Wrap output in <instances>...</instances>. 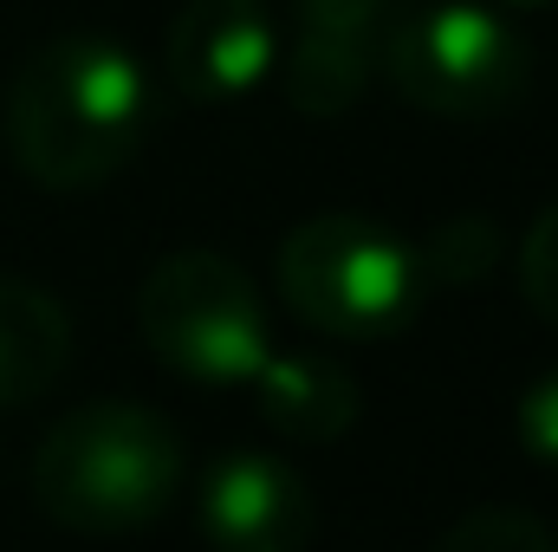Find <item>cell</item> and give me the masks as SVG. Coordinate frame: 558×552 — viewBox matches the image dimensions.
<instances>
[{
    "mask_svg": "<svg viewBox=\"0 0 558 552\" xmlns=\"http://www.w3.org/2000/svg\"><path fill=\"white\" fill-rule=\"evenodd\" d=\"M149 118L156 92L143 59L105 33H52L33 46L0 105L13 169L52 195L105 189L118 169H131Z\"/></svg>",
    "mask_w": 558,
    "mask_h": 552,
    "instance_id": "cell-1",
    "label": "cell"
},
{
    "mask_svg": "<svg viewBox=\"0 0 558 552\" xmlns=\"http://www.w3.org/2000/svg\"><path fill=\"white\" fill-rule=\"evenodd\" d=\"M182 435L124 397H98L59 416L33 455V494L52 527L72 533H143L182 488Z\"/></svg>",
    "mask_w": 558,
    "mask_h": 552,
    "instance_id": "cell-2",
    "label": "cell"
},
{
    "mask_svg": "<svg viewBox=\"0 0 558 552\" xmlns=\"http://www.w3.org/2000/svg\"><path fill=\"white\" fill-rule=\"evenodd\" d=\"M279 299L331 338L377 345L416 325L428 274L422 254L364 215H312L279 241Z\"/></svg>",
    "mask_w": 558,
    "mask_h": 552,
    "instance_id": "cell-3",
    "label": "cell"
},
{
    "mask_svg": "<svg viewBox=\"0 0 558 552\" xmlns=\"http://www.w3.org/2000/svg\"><path fill=\"white\" fill-rule=\"evenodd\" d=\"M384 79L403 105L448 124L507 118L533 85V39L487 0L410 7L384 33Z\"/></svg>",
    "mask_w": 558,
    "mask_h": 552,
    "instance_id": "cell-4",
    "label": "cell"
},
{
    "mask_svg": "<svg viewBox=\"0 0 558 552\" xmlns=\"http://www.w3.org/2000/svg\"><path fill=\"white\" fill-rule=\"evenodd\" d=\"M143 345L189 384L228 391L254 384V371L274 358V325L260 286L241 274L228 254L182 248L162 254L137 286Z\"/></svg>",
    "mask_w": 558,
    "mask_h": 552,
    "instance_id": "cell-5",
    "label": "cell"
},
{
    "mask_svg": "<svg viewBox=\"0 0 558 552\" xmlns=\"http://www.w3.org/2000/svg\"><path fill=\"white\" fill-rule=\"evenodd\" d=\"M390 20V0H292V39L279 65L286 105L299 118H344L384 65Z\"/></svg>",
    "mask_w": 558,
    "mask_h": 552,
    "instance_id": "cell-6",
    "label": "cell"
},
{
    "mask_svg": "<svg viewBox=\"0 0 558 552\" xmlns=\"http://www.w3.org/2000/svg\"><path fill=\"white\" fill-rule=\"evenodd\" d=\"M202 540L215 552H305L318 533L312 488L267 448L215 455L195 494Z\"/></svg>",
    "mask_w": 558,
    "mask_h": 552,
    "instance_id": "cell-7",
    "label": "cell"
},
{
    "mask_svg": "<svg viewBox=\"0 0 558 552\" xmlns=\"http://www.w3.org/2000/svg\"><path fill=\"white\" fill-rule=\"evenodd\" d=\"M279 65L274 13L260 0H189L162 39V72L189 105H241Z\"/></svg>",
    "mask_w": 558,
    "mask_h": 552,
    "instance_id": "cell-8",
    "label": "cell"
},
{
    "mask_svg": "<svg viewBox=\"0 0 558 552\" xmlns=\"http://www.w3.org/2000/svg\"><path fill=\"white\" fill-rule=\"evenodd\" d=\"M254 410L267 416V429H279L286 442H338L357 429V384L312 358V351H274L260 371H254Z\"/></svg>",
    "mask_w": 558,
    "mask_h": 552,
    "instance_id": "cell-9",
    "label": "cell"
},
{
    "mask_svg": "<svg viewBox=\"0 0 558 552\" xmlns=\"http://www.w3.org/2000/svg\"><path fill=\"white\" fill-rule=\"evenodd\" d=\"M72 364V319L33 279H0V410L46 397Z\"/></svg>",
    "mask_w": 558,
    "mask_h": 552,
    "instance_id": "cell-10",
    "label": "cell"
},
{
    "mask_svg": "<svg viewBox=\"0 0 558 552\" xmlns=\"http://www.w3.org/2000/svg\"><path fill=\"white\" fill-rule=\"evenodd\" d=\"M416 254H422L428 286H474V279L500 261V228L487 215H448Z\"/></svg>",
    "mask_w": 558,
    "mask_h": 552,
    "instance_id": "cell-11",
    "label": "cell"
},
{
    "mask_svg": "<svg viewBox=\"0 0 558 552\" xmlns=\"http://www.w3.org/2000/svg\"><path fill=\"white\" fill-rule=\"evenodd\" d=\"M435 552H558V540L526 507H474L435 540Z\"/></svg>",
    "mask_w": 558,
    "mask_h": 552,
    "instance_id": "cell-12",
    "label": "cell"
},
{
    "mask_svg": "<svg viewBox=\"0 0 558 552\" xmlns=\"http://www.w3.org/2000/svg\"><path fill=\"white\" fill-rule=\"evenodd\" d=\"M520 292L546 325H558V202L539 208V221L520 241Z\"/></svg>",
    "mask_w": 558,
    "mask_h": 552,
    "instance_id": "cell-13",
    "label": "cell"
},
{
    "mask_svg": "<svg viewBox=\"0 0 558 552\" xmlns=\"http://www.w3.org/2000/svg\"><path fill=\"white\" fill-rule=\"evenodd\" d=\"M513 435L533 461L558 468V364L539 371L526 391H520V410H513Z\"/></svg>",
    "mask_w": 558,
    "mask_h": 552,
    "instance_id": "cell-14",
    "label": "cell"
},
{
    "mask_svg": "<svg viewBox=\"0 0 558 552\" xmlns=\"http://www.w3.org/2000/svg\"><path fill=\"white\" fill-rule=\"evenodd\" d=\"M507 7H553V0H507Z\"/></svg>",
    "mask_w": 558,
    "mask_h": 552,
    "instance_id": "cell-15",
    "label": "cell"
}]
</instances>
